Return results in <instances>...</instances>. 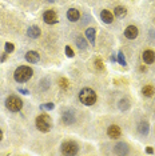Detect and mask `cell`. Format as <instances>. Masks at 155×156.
Segmentation results:
<instances>
[{
  "instance_id": "obj_30",
  "label": "cell",
  "mask_w": 155,
  "mask_h": 156,
  "mask_svg": "<svg viewBox=\"0 0 155 156\" xmlns=\"http://www.w3.org/2000/svg\"><path fill=\"white\" fill-rule=\"evenodd\" d=\"M0 59H2V62H3V60H5L7 59V55H2V58H0Z\"/></svg>"
},
{
  "instance_id": "obj_25",
  "label": "cell",
  "mask_w": 155,
  "mask_h": 156,
  "mask_svg": "<svg viewBox=\"0 0 155 156\" xmlns=\"http://www.w3.org/2000/svg\"><path fill=\"white\" fill-rule=\"evenodd\" d=\"M95 67L98 69H104V66H103V62L100 59H95Z\"/></svg>"
},
{
  "instance_id": "obj_14",
  "label": "cell",
  "mask_w": 155,
  "mask_h": 156,
  "mask_svg": "<svg viewBox=\"0 0 155 156\" xmlns=\"http://www.w3.org/2000/svg\"><path fill=\"white\" fill-rule=\"evenodd\" d=\"M26 60L30 63H38L40 60V56H39L36 51H28L26 54Z\"/></svg>"
},
{
  "instance_id": "obj_5",
  "label": "cell",
  "mask_w": 155,
  "mask_h": 156,
  "mask_svg": "<svg viewBox=\"0 0 155 156\" xmlns=\"http://www.w3.org/2000/svg\"><path fill=\"white\" fill-rule=\"evenodd\" d=\"M62 154L63 155H76L79 151V145L72 140H67L62 144Z\"/></svg>"
},
{
  "instance_id": "obj_16",
  "label": "cell",
  "mask_w": 155,
  "mask_h": 156,
  "mask_svg": "<svg viewBox=\"0 0 155 156\" xmlns=\"http://www.w3.org/2000/svg\"><path fill=\"white\" fill-rule=\"evenodd\" d=\"M95 34H96V31H95V28H87L86 30V37L87 40H90L91 44H95Z\"/></svg>"
},
{
  "instance_id": "obj_8",
  "label": "cell",
  "mask_w": 155,
  "mask_h": 156,
  "mask_svg": "<svg viewBox=\"0 0 155 156\" xmlns=\"http://www.w3.org/2000/svg\"><path fill=\"white\" fill-rule=\"evenodd\" d=\"M107 135L111 137V139H118V137H121L122 131H121V128H119L118 126L112 124V126L108 127V129H107Z\"/></svg>"
},
{
  "instance_id": "obj_15",
  "label": "cell",
  "mask_w": 155,
  "mask_h": 156,
  "mask_svg": "<svg viewBox=\"0 0 155 156\" xmlns=\"http://www.w3.org/2000/svg\"><path fill=\"white\" fill-rule=\"evenodd\" d=\"M27 34H28V36H30V37L35 39V37H39V36H40V30H39V27L32 26V27L28 28Z\"/></svg>"
},
{
  "instance_id": "obj_24",
  "label": "cell",
  "mask_w": 155,
  "mask_h": 156,
  "mask_svg": "<svg viewBox=\"0 0 155 156\" xmlns=\"http://www.w3.org/2000/svg\"><path fill=\"white\" fill-rule=\"evenodd\" d=\"M5 52L7 54H11V52H13V49H15V47H13L12 43H5Z\"/></svg>"
},
{
  "instance_id": "obj_27",
  "label": "cell",
  "mask_w": 155,
  "mask_h": 156,
  "mask_svg": "<svg viewBox=\"0 0 155 156\" xmlns=\"http://www.w3.org/2000/svg\"><path fill=\"white\" fill-rule=\"evenodd\" d=\"M41 108H44V109H54V104H52V103H47V104L41 105Z\"/></svg>"
},
{
  "instance_id": "obj_22",
  "label": "cell",
  "mask_w": 155,
  "mask_h": 156,
  "mask_svg": "<svg viewBox=\"0 0 155 156\" xmlns=\"http://www.w3.org/2000/svg\"><path fill=\"white\" fill-rule=\"evenodd\" d=\"M59 86H60L63 90H67L68 88V80L66 79V77H59Z\"/></svg>"
},
{
  "instance_id": "obj_9",
  "label": "cell",
  "mask_w": 155,
  "mask_h": 156,
  "mask_svg": "<svg viewBox=\"0 0 155 156\" xmlns=\"http://www.w3.org/2000/svg\"><path fill=\"white\" fill-rule=\"evenodd\" d=\"M142 58H143V62L146 63V64H153L155 62V52L153 49H146V51L143 52Z\"/></svg>"
},
{
  "instance_id": "obj_12",
  "label": "cell",
  "mask_w": 155,
  "mask_h": 156,
  "mask_svg": "<svg viewBox=\"0 0 155 156\" xmlns=\"http://www.w3.org/2000/svg\"><path fill=\"white\" fill-rule=\"evenodd\" d=\"M100 19L103 20L104 23L107 24H111L112 22H114V15L108 11V9H103V11L100 12Z\"/></svg>"
},
{
  "instance_id": "obj_2",
  "label": "cell",
  "mask_w": 155,
  "mask_h": 156,
  "mask_svg": "<svg viewBox=\"0 0 155 156\" xmlns=\"http://www.w3.org/2000/svg\"><path fill=\"white\" fill-rule=\"evenodd\" d=\"M32 76V68L27 66H20L15 71V80L17 83H26Z\"/></svg>"
},
{
  "instance_id": "obj_18",
  "label": "cell",
  "mask_w": 155,
  "mask_h": 156,
  "mask_svg": "<svg viewBox=\"0 0 155 156\" xmlns=\"http://www.w3.org/2000/svg\"><path fill=\"white\" fill-rule=\"evenodd\" d=\"M142 94L144 95L146 98H151L155 95V88L153 86H146L142 88Z\"/></svg>"
},
{
  "instance_id": "obj_13",
  "label": "cell",
  "mask_w": 155,
  "mask_h": 156,
  "mask_svg": "<svg viewBox=\"0 0 155 156\" xmlns=\"http://www.w3.org/2000/svg\"><path fill=\"white\" fill-rule=\"evenodd\" d=\"M67 17H68L70 22H78L80 17V13L75 8H70L68 11H67Z\"/></svg>"
},
{
  "instance_id": "obj_4",
  "label": "cell",
  "mask_w": 155,
  "mask_h": 156,
  "mask_svg": "<svg viewBox=\"0 0 155 156\" xmlns=\"http://www.w3.org/2000/svg\"><path fill=\"white\" fill-rule=\"evenodd\" d=\"M5 107L8 108L11 112H19L20 109L23 108V101H22V99L20 98L15 96V95H11V96L7 98Z\"/></svg>"
},
{
  "instance_id": "obj_29",
  "label": "cell",
  "mask_w": 155,
  "mask_h": 156,
  "mask_svg": "<svg viewBox=\"0 0 155 156\" xmlns=\"http://www.w3.org/2000/svg\"><path fill=\"white\" fill-rule=\"evenodd\" d=\"M146 152H147V154H153L154 150H153L151 147H147V148H146Z\"/></svg>"
},
{
  "instance_id": "obj_19",
  "label": "cell",
  "mask_w": 155,
  "mask_h": 156,
  "mask_svg": "<svg viewBox=\"0 0 155 156\" xmlns=\"http://www.w3.org/2000/svg\"><path fill=\"white\" fill-rule=\"evenodd\" d=\"M118 107H119V109H122V111H127V109L130 108V101H128V99H122V100H119Z\"/></svg>"
},
{
  "instance_id": "obj_28",
  "label": "cell",
  "mask_w": 155,
  "mask_h": 156,
  "mask_svg": "<svg viewBox=\"0 0 155 156\" xmlns=\"http://www.w3.org/2000/svg\"><path fill=\"white\" fill-rule=\"evenodd\" d=\"M19 92H22V94H24V95H28L30 92H28V90H24V88H19Z\"/></svg>"
},
{
  "instance_id": "obj_21",
  "label": "cell",
  "mask_w": 155,
  "mask_h": 156,
  "mask_svg": "<svg viewBox=\"0 0 155 156\" xmlns=\"http://www.w3.org/2000/svg\"><path fill=\"white\" fill-rule=\"evenodd\" d=\"M76 45H78V48L79 49H86L87 48V40L84 37L79 36L76 39Z\"/></svg>"
},
{
  "instance_id": "obj_20",
  "label": "cell",
  "mask_w": 155,
  "mask_h": 156,
  "mask_svg": "<svg viewBox=\"0 0 155 156\" xmlns=\"http://www.w3.org/2000/svg\"><path fill=\"white\" fill-rule=\"evenodd\" d=\"M114 13L118 17H123L127 13V9L124 8V7H122V5H118V7H115V11H114Z\"/></svg>"
},
{
  "instance_id": "obj_31",
  "label": "cell",
  "mask_w": 155,
  "mask_h": 156,
  "mask_svg": "<svg viewBox=\"0 0 155 156\" xmlns=\"http://www.w3.org/2000/svg\"><path fill=\"white\" fill-rule=\"evenodd\" d=\"M2 139H3V132H2V129H0V141H2Z\"/></svg>"
},
{
  "instance_id": "obj_7",
  "label": "cell",
  "mask_w": 155,
  "mask_h": 156,
  "mask_svg": "<svg viewBox=\"0 0 155 156\" xmlns=\"http://www.w3.org/2000/svg\"><path fill=\"white\" fill-rule=\"evenodd\" d=\"M43 20L47 24H55V23H58V15H56L55 11L48 9V11H45L43 13Z\"/></svg>"
},
{
  "instance_id": "obj_1",
  "label": "cell",
  "mask_w": 155,
  "mask_h": 156,
  "mask_svg": "<svg viewBox=\"0 0 155 156\" xmlns=\"http://www.w3.org/2000/svg\"><path fill=\"white\" fill-rule=\"evenodd\" d=\"M79 100L84 105H92L96 101V94L92 88H83L79 92Z\"/></svg>"
},
{
  "instance_id": "obj_6",
  "label": "cell",
  "mask_w": 155,
  "mask_h": 156,
  "mask_svg": "<svg viewBox=\"0 0 155 156\" xmlns=\"http://www.w3.org/2000/svg\"><path fill=\"white\" fill-rule=\"evenodd\" d=\"M62 120L63 123L67 124V126H71L76 122V115H75V111L74 109H67V111L63 112L62 115Z\"/></svg>"
},
{
  "instance_id": "obj_11",
  "label": "cell",
  "mask_w": 155,
  "mask_h": 156,
  "mask_svg": "<svg viewBox=\"0 0 155 156\" xmlns=\"http://www.w3.org/2000/svg\"><path fill=\"white\" fill-rule=\"evenodd\" d=\"M114 151H115V154H118V155H127L128 154V145L126 143H118L115 145Z\"/></svg>"
},
{
  "instance_id": "obj_17",
  "label": "cell",
  "mask_w": 155,
  "mask_h": 156,
  "mask_svg": "<svg viewBox=\"0 0 155 156\" xmlns=\"http://www.w3.org/2000/svg\"><path fill=\"white\" fill-rule=\"evenodd\" d=\"M138 131H139V133H142V135H149V131H150V126H149V123L147 122H142V123H139V126H138Z\"/></svg>"
},
{
  "instance_id": "obj_23",
  "label": "cell",
  "mask_w": 155,
  "mask_h": 156,
  "mask_svg": "<svg viewBox=\"0 0 155 156\" xmlns=\"http://www.w3.org/2000/svg\"><path fill=\"white\" fill-rule=\"evenodd\" d=\"M118 63H121L122 66H126V59H124V54L121 51L118 54Z\"/></svg>"
},
{
  "instance_id": "obj_26",
  "label": "cell",
  "mask_w": 155,
  "mask_h": 156,
  "mask_svg": "<svg viewBox=\"0 0 155 156\" xmlns=\"http://www.w3.org/2000/svg\"><path fill=\"white\" fill-rule=\"evenodd\" d=\"M64 51H66V55L68 56V58H74V51L70 45H67V47L64 48Z\"/></svg>"
},
{
  "instance_id": "obj_3",
  "label": "cell",
  "mask_w": 155,
  "mask_h": 156,
  "mask_svg": "<svg viewBox=\"0 0 155 156\" xmlns=\"http://www.w3.org/2000/svg\"><path fill=\"white\" fill-rule=\"evenodd\" d=\"M36 127L41 132H48L52 127V120L48 115H39L36 118Z\"/></svg>"
},
{
  "instance_id": "obj_10",
  "label": "cell",
  "mask_w": 155,
  "mask_h": 156,
  "mask_svg": "<svg viewBox=\"0 0 155 156\" xmlns=\"http://www.w3.org/2000/svg\"><path fill=\"white\" fill-rule=\"evenodd\" d=\"M124 36L127 39H135L136 36H138V28H136L135 26H128L127 28L124 30Z\"/></svg>"
},
{
  "instance_id": "obj_32",
  "label": "cell",
  "mask_w": 155,
  "mask_h": 156,
  "mask_svg": "<svg viewBox=\"0 0 155 156\" xmlns=\"http://www.w3.org/2000/svg\"><path fill=\"white\" fill-rule=\"evenodd\" d=\"M47 2H50V3H54V2H56V0H47Z\"/></svg>"
}]
</instances>
